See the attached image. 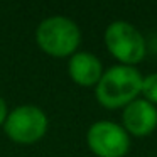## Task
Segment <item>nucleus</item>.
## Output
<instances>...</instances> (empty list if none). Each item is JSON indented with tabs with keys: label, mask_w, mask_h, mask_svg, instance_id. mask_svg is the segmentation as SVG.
Here are the masks:
<instances>
[{
	"label": "nucleus",
	"mask_w": 157,
	"mask_h": 157,
	"mask_svg": "<svg viewBox=\"0 0 157 157\" xmlns=\"http://www.w3.org/2000/svg\"><path fill=\"white\" fill-rule=\"evenodd\" d=\"M106 51L118 61V64L133 66L144 61L147 44L144 36L133 24L127 21H115L108 24L103 34Z\"/></svg>",
	"instance_id": "nucleus-3"
},
{
	"label": "nucleus",
	"mask_w": 157,
	"mask_h": 157,
	"mask_svg": "<svg viewBox=\"0 0 157 157\" xmlns=\"http://www.w3.org/2000/svg\"><path fill=\"white\" fill-rule=\"evenodd\" d=\"M68 75L78 86L91 88L96 86L103 75L101 61L93 52L78 51L69 58L68 63Z\"/></svg>",
	"instance_id": "nucleus-7"
},
{
	"label": "nucleus",
	"mask_w": 157,
	"mask_h": 157,
	"mask_svg": "<svg viewBox=\"0 0 157 157\" xmlns=\"http://www.w3.org/2000/svg\"><path fill=\"white\" fill-rule=\"evenodd\" d=\"M86 145L96 157H125L130 150V135L118 123L98 120L86 132Z\"/></svg>",
	"instance_id": "nucleus-5"
},
{
	"label": "nucleus",
	"mask_w": 157,
	"mask_h": 157,
	"mask_svg": "<svg viewBox=\"0 0 157 157\" xmlns=\"http://www.w3.org/2000/svg\"><path fill=\"white\" fill-rule=\"evenodd\" d=\"M142 81L144 76L133 66H110L95 86V98L106 110L125 108L133 100L140 98Z\"/></svg>",
	"instance_id": "nucleus-1"
},
{
	"label": "nucleus",
	"mask_w": 157,
	"mask_h": 157,
	"mask_svg": "<svg viewBox=\"0 0 157 157\" xmlns=\"http://www.w3.org/2000/svg\"><path fill=\"white\" fill-rule=\"evenodd\" d=\"M48 117L36 105H21L9 112L4 123L5 135L15 144H36L48 132Z\"/></svg>",
	"instance_id": "nucleus-4"
},
{
	"label": "nucleus",
	"mask_w": 157,
	"mask_h": 157,
	"mask_svg": "<svg viewBox=\"0 0 157 157\" xmlns=\"http://www.w3.org/2000/svg\"><path fill=\"white\" fill-rule=\"evenodd\" d=\"M9 117V110H7V103H5V100L0 96V127H4L5 120H7Z\"/></svg>",
	"instance_id": "nucleus-9"
},
{
	"label": "nucleus",
	"mask_w": 157,
	"mask_h": 157,
	"mask_svg": "<svg viewBox=\"0 0 157 157\" xmlns=\"http://www.w3.org/2000/svg\"><path fill=\"white\" fill-rule=\"evenodd\" d=\"M36 42L39 49L51 58H71L78 52L81 42V31L78 24L69 17L52 15L48 17L36 29Z\"/></svg>",
	"instance_id": "nucleus-2"
},
{
	"label": "nucleus",
	"mask_w": 157,
	"mask_h": 157,
	"mask_svg": "<svg viewBox=\"0 0 157 157\" xmlns=\"http://www.w3.org/2000/svg\"><path fill=\"white\" fill-rule=\"evenodd\" d=\"M140 95H142L144 100H147V101L152 103L154 106H157V73L144 76Z\"/></svg>",
	"instance_id": "nucleus-8"
},
{
	"label": "nucleus",
	"mask_w": 157,
	"mask_h": 157,
	"mask_svg": "<svg viewBox=\"0 0 157 157\" xmlns=\"http://www.w3.org/2000/svg\"><path fill=\"white\" fill-rule=\"evenodd\" d=\"M122 127L130 137H149L157 128V106L144 100H133L122 112Z\"/></svg>",
	"instance_id": "nucleus-6"
}]
</instances>
